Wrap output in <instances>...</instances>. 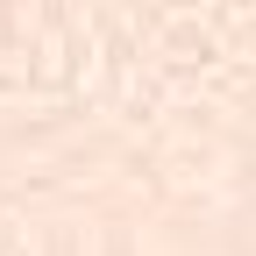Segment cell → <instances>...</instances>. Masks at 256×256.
Listing matches in <instances>:
<instances>
[]
</instances>
